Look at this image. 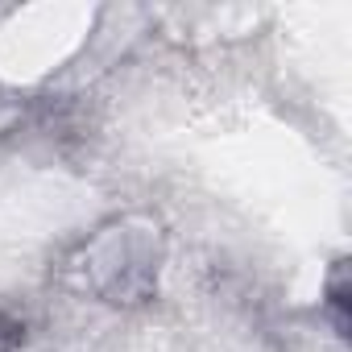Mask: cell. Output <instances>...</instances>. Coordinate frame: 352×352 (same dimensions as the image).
<instances>
[{"mask_svg":"<svg viewBox=\"0 0 352 352\" xmlns=\"http://www.w3.org/2000/svg\"><path fill=\"white\" fill-rule=\"evenodd\" d=\"M327 307L336 315L340 336H348V270H344V261H336V274L327 282Z\"/></svg>","mask_w":352,"mask_h":352,"instance_id":"obj_1","label":"cell"}]
</instances>
